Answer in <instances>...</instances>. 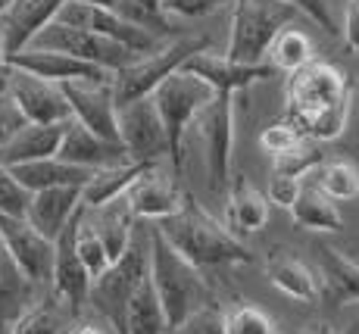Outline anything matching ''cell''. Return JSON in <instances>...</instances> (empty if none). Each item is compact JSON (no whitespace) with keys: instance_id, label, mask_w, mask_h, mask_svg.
<instances>
[{"instance_id":"obj_42","label":"cell","mask_w":359,"mask_h":334,"mask_svg":"<svg viewBox=\"0 0 359 334\" xmlns=\"http://www.w3.org/2000/svg\"><path fill=\"white\" fill-rule=\"evenodd\" d=\"M281 4H287L291 10L303 13L309 22H316L319 29H325L328 34H341V25H337V19L331 16L328 0H281Z\"/></svg>"},{"instance_id":"obj_41","label":"cell","mask_w":359,"mask_h":334,"mask_svg":"<svg viewBox=\"0 0 359 334\" xmlns=\"http://www.w3.org/2000/svg\"><path fill=\"white\" fill-rule=\"evenodd\" d=\"M303 182L306 178H294V175H278V172H272V178H269V203H275L278 210H294L297 197H300L303 191Z\"/></svg>"},{"instance_id":"obj_47","label":"cell","mask_w":359,"mask_h":334,"mask_svg":"<svg viewBox=\"0 0 359 334\" xmlns=\"http://www.w3.org/2000/svg\"><path fill=\"white\" fill-rule=\"evenodd\" d=\"M69 334H103V331H100L94 322H85V325H75V328L69 331Z\"/></svg>"},{"instance_id":"obj_9","label":"cell","mask_w":359,"mask_h":334,"mask_svg":"<svg viewBox=\"0 0 359 334\" xmlns=\"http://www.w3.org/2000/svg\"><path fill=\"white\" fill-rule=\"evenodd\" d=\"M38 51H60V53H69L75 60H85L91 66L103 69V72H122L128 69L131 62L137 60L135 51H128L126 44L113 38H103L97 32H85V29H69L63 22H50L44 32L34 38Z\"/></svg>"},{"instance_id":"obj_20","label":"cell","mask_w":359,"mask_h":334,"mask_svg":"<svg viewBox=\"0 0 359 334\" xmlns=\"http://www.w3.org/2000/svg\"><path fill=\"white\" fill-rule=\"evenodd\" d=\"M316 260H319L322 300L328 306L359 303V262L344 256L341 250L328 247V243L316 247Z\"/></svg>"},{"instance_id":"obj_25","label":"cell","mask_w":359,"mask_h":334,"mask_svg":"<svg viewBox=\"0 0 359 334\" xmlns=\"http://www.w3.org/2000/svg\"><path fill=\"white\" fill-rule=\"evenodd\" d=\"M13 175L29 194H38V191H53V187H85L94 178V172L79 169V166L66 163L60 156H50V159H38V163L13 166Z\"/></svg>"},{"instance_id":"obj_3","label":"cell","mask_w":359,"mask_h":334,"mask_svg":"<svg viewBox=\"0 0 359 334\" xmlns=\"http://www.w3.org/2000/svg\"><path fill=\"white\" fill-rule=\"evenodd\" d=\"M150 281L160 294V303L172 328H178L197 309L210 306V284H206L203 272L194 262L184 260L163 238V232L156 225L150 228Z\"/></svg>"},{"instance_id":"obj_52","label":"cell","mask_w":359,"mask_h":334,"mask_svg":"<svg viewBox=\"0 0 359 334\" xmlns=\"http://www.w3.org/2000/svg\"><path fill=\"white\" fill-rule=\"evenodd\" d=\"M0 247H4V243H0Z\"/></svg>"},{"instance_id":"obj_11","label":"cell","mask_w":359,"mask_h":334,"mask_svg":"<svg viewBox=\"0 0 359 334\" xmlns=\"http://www.w3.org/2000/svg\"><path fill=\"white\" fill-rule=\"evenodd\" d=\"M0 243L10 260L32 278L34 284H50L57 266V241L44 238L25 215H0Z\"/></svg>"},{"instance_id":"obj_2","label":"cell","mask_w":359,"mask_h":334,"mask_svg":"<svg viewBox=\"0 0 359 334\" xmlns=\"http://www.w3.org/2000/svg\"><path fill=\"white\" fill-rule=\"evenodd\" d=\"M156 228L184 260L194 262L200 272L203 269H225V266L253 262V253L247 250V243L225 222H219L212 213H206L203 206L191 203V200L172 219L156 222Z\"/></svg>"},{"instance_id":"obj_14","label":"cell","mask_w":359,"mask_h":334,"mask_svg":"<svg viewBox=\"0 0 359 334\" xmlns=\"http://www.w3.org/2000/svg\"><path fill=\"white\" fill-rule=\"evenodd\" d=\"M6 94L16 100L19 109H22L25 122H34V125H63V122L72 119V109H69L63 85L44 81V79H38V75L25 72V69H13Z\"/></svg>"},{"instance_id":"obj_38","label":"cell","mask_w":359,"mask_h":334,"mask_svg":"<svg viewBox=\"0 0 359 334\" xmlns=\"http://www.w3.org/2000/svg\"><path fill=\"white\" fill-rule=\"evenodd\" d=\"M225 322H229V334H278V325L269 319V312H262L250 303L229 309Z\"/></svg>"},{"instance_id":"obj_29","label":"cell","mask_w":359,"mask_h":334,"mask_svg":"<svg viewBox=\"0 0 359 334\" xmlns=\"http://www.w3.org/2000/svg\"><path fill=\"white\" fill-rule=\"evenodd\" d=\"M147 166L141 163H126V166H113V169H100L94 172V178L81 187V206L85 210H97V206L109 203V200L128 194V187L144 175Z\"/></svg>"},{"instance_id":"obj_18","label":"cell","mask_w":359,"mask_h":334,"mask_svg":"<svg viewBox=\"0 0 359 334\" xmlns=\"http://www.w3.org/2000/svg\"><path fill=\"white\" fill-rule=\"evenodd\" d=\"M184 72L197 75L203 79L206 85H212L216 91L234 94V91H244V88L257 85V81L275 75V69L269 62H259V66H244V62H234L225 53H212V51H200L194 53L188 62H184Z\"/></svg>"},{"instance_id":"obj_19","label":"cell","mask_w":359,"mask_h":334,"mask_svg":"<svg viewBox=\"0 0 359 334\" xmlns=\"http://www.w3.org/2000/svg\"><path fill=\"white\" fill-rule=\"evenodd\" d=\"M10 62H13V69H25V72L38 75V79H44V81H53V85L113 79V72H103V69L91 66V62H85V60H75L60 51H38V47H29V51L16 53Z\"/></svg>"},{"instance_id":"obj_50","label":"cell","mask_w":359,"mask_h":334,"mask_svg":"<svg viewBox=\"0 0 359 334\" xmlns=\"http://www.w3.org/2000/svg\"><path fill=\"white\" fill-rule=\"evenodd\" d=\"M10 4H13V0H0V16H4V13L10 10Z\"/></svg>"},{"instance_id":"obj_32","label":"cell","mask_w":359,"mask_h":334,"mask_svg":"<svg viewBox=\"0 0 359 334\" xmlns=\"http://www.w3.org/2000/svg\"><path fill=\"white\" fill-rule=\"evenodd\" d=\"M313 182L319 185V191L325 194L334 203H347V200L359 197V169L347 159H331V163H322L319 169L313 172Z\"/></svg>"},{"instance_id":"obj_16","label":"cell","mask_w":359,"mask_h":334,"mask_svg":"<svg viewBox=\"0 0 359 334\" xmlns=\"http://www.w3.org/2000/svg\"><path fill=\"white\" fill-rule=\"evenodd\" d=\"M66 0H13L10 10L0 16V34L10 51V60L16 53L29 51L41 32L50 22H57Z\"/></svg>"},{"instance_id":"obj_34","label":"cell","mask_w":359,"mask_h":334,"mask_svg":"<svg viewBox=\"0 0 359 334\" xmlns=\"http://www.w3.org/2000/svg\"><path fill=\"white\" fill-rule=\"evenodd\" d=\"M75 247H79L81 262H85V269L91 272L94 281H97V278L107 272L109 266H113V260H109V253H107V247H103V241L97 238V232L91 228V222L85 219V206H81L79 228H75Z\"/></svg>"},{"instance_id":"obj_26","label":"cell","mask_w":359,"mask_h":334,"mask_svg":"<svg viewBox=\"0 0 359 334\" xmlns=\"http://www.w3.org/2000/svg\"><path fill=\"white\" fill-rule=\"evenodd\" d=\"M266 222H269V197L257 191L250 182L238 178L229 191V203H225V225L238 238H244V234L262 232Z\"/></svg>"},{"instance_id":"obj_1","label":"cell","mask_w":359,"mask_h":334,"mask_svg":"<svg viewBox=\"0 0 359 334\" xmlns=\"http://www.w3.org/2000/svg\"><path fill=\"white\" fill-rule=\"evenodd\" d=\"M350 119V79L337 66L313 60L287 75V122L309 141H334Z\"/></svg>"},{"instance_id":"obj_37","label":"cell","mask_w":359,"mask_h":334,"mask_svg":"<svg viewBox=\"0 0 359 334\" xmlns=\"http://www.w3.org/2000/svg\"><path fill=\"white\" fill-rule=\"evenodd\" d=\"M303 141H309V138L303 135L294 122H287V119L269 125V128H262V135H259V147L266 150L272 159H278V156H285V153L297 150Z\"/></svg>"},{"instance_id":"obj_28","label":"cell","mask_w":359,"mask_h":334,"mask_svg":"<svg viewBox=\"0 0 359 334\" xmlns=\"http://www.w3.org/2000/svg\"><path fill=\"white\" fill-rule=\"evenodd\" d=\"M291 215L297 225L309 228V232H341L344 228V215L337 210V203L319 191L313 175L303 182V191H300V197H297Z\"/></svg>"},{"instance_id":"obj_44","label":"cell","mask_w":359,"mask_h":334,"mask_svg":"<svg viewBox=\"0 0 359 334\" xmlns=\"http://www.w3.org/2000/svg\"><path fill=\"white\" fill-rule=\"evenodd\" d=\"M169 16H182V19H197V16H210V13L222 10L225 4L234 0H163Z\"/></svg>"},{"instance_id":"obj_10","label":"cell","mask_w":359,"mask_h":334,"mask_svg":"<svg viewBox=\"0 0 359 334\" xmlns=\"http://www.w3.org/2000/svg\"><path fill=\"white\" fill-rule=\"evenodd\" d=\"M119 141L131 163L156 166L160 159L172 156L169 131H165V122L154 97H141V100L119 107Z\"/></svg>"},{"instance_id":"obj_43","label":"cell","mask_w":359,"mask_h":334,"mask_svg":"<svg viewBox=\"0 0 359 334\" xmlns=\"http://www.w3.org/2000/svg\"><path fill=\"white\" fill-rule=\"evenodd\" d=\"M25 125L29 122H25L22 109L16 107V100H13L6 91H0V147H6Z\"/></svg>"},{"instance_id":"obj_36","label":"cell","mask_w":359,"mask_h":334,"mask_svg":"<svg viewBox=\"0 0 359 334\" xmlns=\"http://www.w3.org/2000/svg\"><path fill=\"white\" fill-rule=\"evenodd\" d=\"M319 166H322V153L316 147V141H303L297 150L272 159V172H278V175H294V178H309Z\"/></svg>"},{"instance_id":"obj_51","label":"cell","mask_w":359,"mask_h":334,"mask_svg":"<svg viewBox=\"0 0 359 334\" xmlns=\"http://www.w3.org/2000/svg\"><path fill=\"white\" fill-rule=\"evenodd\" d=\"M303 334H331L328 328H309V331H303Z\"/></svg>"},{"instance_id":"obj_8","label":"cell","mask_w":359,"mask_h":334,"mask_svg":"<svg viewBox=\"0 0 359 334\" xmlns=\"http://www.w3.org/2000/svg\"><path fill=\"white\" fill-rule=\"evenodd\" d=\"M200 135V147H203L206 163V185L212 194L229 191L231 175V141H234V94L216 91L206 109L191 125V135Z\"/></svg>"},{"instance_id":"obj_46","label":"cell","mask_w":359,"mask_h":334,"mask_svg":"<svg viewBox=\"0 0 359 334\" xmlns=\"http://www.w3.org/2000/svg\"><path fill=\"white\" fill-rule=\"evenodd\" d=\"M10 75H13V62H10V51L4 44V34H0V91L10 88Z\"/></svg>"},{"instance_id":"obj_33","label":"cell","mask_w":359,"mask_h":334,"mask_svg":"<svg viewBox=\"0 0 359 334\" xmlns=\"http://www.w3.org/2000/svg\"><path fill=\"white\" fill-rule=\"evenodd\" d=\"M113 10L119 13L126 22L137 25V29H144V32L160 34V38H169V34L175 32L172 16L165 13L163 0H116Z\"/></svg>"},{"instance_id":"obj_27","label":"cell","mask_w":359,"mask_h":334,"mask_svg":"<svg viewBox=\"0 0 359 334\" xmlns=\"http://www.w3.org/2000/svg\"><path fill=\"white\" fill-rule=\"evenodd\" d=\"M266 272H269V281L287 294L291 300H300V303H316L322 297V284H319V275L300 262L297 256H285V253H275L272 260L266 262Z\"/></svg>"},{"instance_id":"obj_31","label":"cell","mask_w":359,"mask_h":334,"mask_svg":"<svg viewBox=\"0 0 359 334\" xmlns=\"http://www.w3.org/2000/svg\"><path fill=\"white\" fill-rule=\"evenodd\" d=\"M266 62L275 69V72H287V75L300 72L303 66L313 62V41H309V34L303 29L287 25V29H281L278 38L272 41Z\"/></svg>"},{"instance_id":"obj_5","label":"cell","mask_w":359,"mask_h":334,"mask_svg":"<svg viewBox=\"0 0 359 334\" xmlns=\"http://www.w3.org/2000/svg\"><path fill=\"white\" fill-rule=\"evenodd\" d=\"M297 10L281 0H234L231 32L225 57L244 66H259L269 57V47L281 29L291 25Z\"/></svg>"},{"instance_id":"obj_39","label":"cell","mask_w":359,"mask_h":334,"mask_svg":"<svg viewBox=\"0 0 359 334\" xmlns=\"http://www.w3.org/2000/svg\"><path fill=\"white\" fill-rule=\"evenodd\" d=\"M32 203V194L16 182L13 169L0 163V215H25Z\"/></svg>"},{"instance_id":"obj_6","label":"cell","mask_w":359,"mask_h":334,"mask_svg":"<svg viewBox=\"0 0 359 334\" xmlns=\"http://www.w3.org/2000/svg\"><path fill=\"white\" fill-rule=\"evenodd\" d=\"M216 97V88L206 85L203 79L197 75L184 72L178 69L175 75L163 81L160 88L154 91V100H156V109H160L163 122H165V131H169V147H172V172L182 175V166H184V141L191 135V125L197 122V116L206 109V103Z\"/></svg>"},{"instance_id":"obj_35","label":"cell","mask_w":359,"mask_h":334,"mask_svg":"<svg viewBox=\"0 0 359 334\" xmlns=\"http://www.w3.org/2000/svg\"><path fill=\"white\" fill-rule=\"evenodd\" d=\"M60 328H63V316H60L57 300H38L13 325L10 334H60Z\"/></svg>"},{"instance_id":"obj_15","label":"cell","mask_w":359,"mask_h":334,"mask_svg":"<svg viewBox=\"0 0 359 334\" xmlns=\"http://www.w3.org/2000/svg\"><path fill=\"white\" fill-rule=\"evenodd\" d=\"M175 178H178L175 172L163 169L160 163L147 166L144 175L137 178L126 194L131 213H135L137 219H150V222H165L175 213H182L184 203H188V197L182 194V187H178Z\"/></svg>"},{"instance_id":"obj_4","label":"cell","mask_w":359,"mask_h":334,"mask_svg":"<svg viewBox=\"0 0 359 334\" xmlns=\"http://www.w3.org/2000/svg\"><path fill=\"white\" fill-rule=\"evenodd\" d=\"M147 278H150V228H137L128 250L91 288V306L113 325L116 334H126L128 303Z\"/></svg>"},{"instance_id":"obj_23","label":"cell","mask_w":359,"mask_h":334,"mask_svg":"<svg viewBox=\"0 0 359 334\" xmlns=\"http://www.w3.org/2000/svg\"><path fill=\"white\" fill-rule=\"evenodd\" d=\"M34 294H38V284L0 247V331H13V325L38 303Z\"/></svg>"},{"instance_id":"obj_48","label":"cell","mask_w":359,"mask_h":334,"mask_svg":"<svg viewBox=\"0 0 359 334\" xmlns=\"http://www.w3.org/2000/svg\"><path fill=\"white\" fill-rule=\"evenodd\" d=\"M81 4H94V6H107V10H113L116 0H81Z\"/></svg>"},{"instance_id":"obj_49","label":"cell","mask_w":359,"mask_h":334,"mask_svg":"<svg viewBox=\"0 0 359 334\" xmlns=\"http://www.w3.org/2000/svg\"><path fill=\"white\" fill-rule=\"evenodd\" d=\"M344 334H359V312H356V319H353V322L347 325V331H344Z\"/></svg>"},{"instance_id":"obj_17","label":"cell","mask_w":359,"mask_h":334,"mask_svg":"<svg viewBox=\"0 0 359 334\" xmlns=\"http://www.w3.org/2000/svg\"><path fill=\"white\" fill-rule=\"evenodd\" d=\"M60 159L79 166L88 172H100V169H113V166H126L131 163L126 147L119 141H107V138L94 135L91 128H85L81 122L69 119L63 125V144H60Z\"/></svg>"},{"instance_id":"obj_21","label":"cell","mask_w":359,"mask_h":334,"mask_svg":"<svg viewBox=\"0 0 359 334\" xmlns=\"http://www.w3.org/2000/svg\"><path fill=\"white\" fill-rule=\"evenodd\" d=\"M81 210V187H53V191L32 194V203L25 219L38 228L44 238L57 241L66 232V225Z\"/></svg>"},{"instance_id":"obj_12","label":"cell","mask_w":359,"mask_h":334,"mask_svg":"<svg viewBox=\"0 0 359 334\" xmlns=\"http://www.w3.org/2000/svg\"><path fill=\"white\" fill-rule=\"evenodd\" d=\"M63 94L72 109V119L91 128L107 141H119V103H116L113 79L109 81H69ZM122 144V141H119Z\"/></svg>"},{"instance_id":"obj_22","label":"cell","mask_w":359,"mask_h":334,"mask_svg":"<svg viewBox=\"0 0 359 334\" xmlns=\"http://www.w3.org/2000/svg\"><path fill=\"white\" fill-rule=\"evenodd\" d=\"M85 219L91 222V228L97 232V238L103 241V247H107V253H109L113 262L128 250V243L137 232L135 228L137 215L131 213L126 194L116 197V200H109V203L97 206V210H85Z\"/></svg>"},{"instance_id":"obj_7","label":"cell","mask_w":359,"mask_h":334,"mask_svg":"<svg viewBox=\"0 0 359 334\" xmlns=\"http://www.w3.org/2000/svg\"><path fill=\"white\" fill-rule=\"evenodd\" d=\"M210 51L206 38H175L163 47V51L150 53V57H137L128 69L113 75V91L116 103H131L141 97H154V91L163 85L169 75H175L194 53Z\"/></svg>"},{"instance_id":"obj_45","label":"cell","mask_w":359,"mask_h":334,"mask_svg":"<svg viewBox=\"0 0 359 334\" xmlns=\"http://www.w3.org/2000/svg\"><path fill=\"white\" fill-rule=\"evenodd\" d=\"M341 34H344V41H347L350 51L359 53V0H347V4H344Z\"/></svg>"},{"instance_id":"obj_24","label":"cell","mask_w":359,"mask_h":334,"mask_svg":"<svg viewBox=\"0 0 359 334\" xmlns=\"http://www.w3.org/2000/svg\"><path fill=\"white\" fill-rule=\"evenodd\" d=\"M63 125H34V122H29L10 144H6V147H0V163H4L6 169H13V166H25V163H38V159L60 156Z\"/></svg>"},{"instance_id":"obj_40","label":"cell","mask_w":359,"mask_h":334,"mask_svg":"<svg viewBox=\"0 0 359 334\" xmlns=\"http://www.w3.org/2000/svg\"><path fill=\"white\" fill-rule=\"evenodd\" d=\"M172 334H229V322H225V312L210 303L188 316L178 328H172Z\"/></svg>"},{"instance_id":"obj_13","label":"cell","mask_w":359,"mask_h":334,"mask_svg":"<svg viewBox=\"0 0 359 334\" xmlns=\"http://www.w3.org/2000/svg\"><path fill=\"white\" fill-rule=\"evenodd\" d=\"M81 215V210H79ZM79 215L66 225V232L57 238V266H53V300L60 306H66L69 316H79L85 309V303H91V288L94 278L85 269L79 256V247H75V228H79Z\"/></svg>"},{"instance_id":"obj_30","label":"cell","mask_w":359,"mask_h":334,"mask_svg":"<svg viewBox=\"0 0 359 334\" xmlns=\"http://www.w3.org/2000/svg\"><path fill=\"white\" fill-rule=\"evenodd\" d=\"M126 334H172V325H169V319H165L160 294H156L150 278L141 284V290H137L128 303Z\"/></svg>"}]
</instances>
